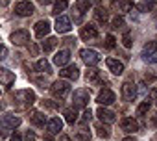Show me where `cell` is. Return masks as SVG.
<instances>
[{
	"mask_svg": "<svg viewBox=\"0 0 157 141\" xmlns=\"http://www.w3.org/2000/svg\"><path fill=\"white\" fill-rule=\"evenodd\" d=\"M13 99L19 104V108H28V106H32L35 102V93L30 91V89H22V91H17Z\"/></svg>",
	"mask_w": 157,
	"mask_h": 141,
	"instance_id": "6da1fadb",
	"label": "cell"
},
{
	"mask_svg": "<svg viewBox=\"0 0 157 141\" xmlns=\"http://www.w3.org/2000/svg\"><path fill=\"white\" fill-rule=\"evenodd\" d=\"M50 93H52L56 99H65V97L70 93V86H68L67 82H63V80H57V82H54V84L50 86Z\"/></svg>",
	"mask_w": 157,
	"mask_h": 141,
	"instance_id": "7a4b0ae2",
	"label": "cell"
},
{
	"mask_svg": "<svg viewBox=\"0 0 157 141\" xmlns=\"http://www.w3.org/2000/svg\"><path fill=\"white\" fill-rule=\"evenodd\" d=\"M142 59L148 63H155L157 61V41H150L144 45L142 48Z\"/></svg>",
	"mask_w": 157,
	"mask_h": 141,
	"instance_id": "3957f363",
	"label": "cell"
},
{
	"mask_svg": "<svg viewBox=\"0 0 157 141\" xmlns=\"http://www.w3.org/2000/svg\"><path fill=\"white\" fill-rule=\"evenodd\" d=\"M89 99H91L89 89H76V91H74V97H72L74 108H85V106L89 104Z\"/></svg>",
	"mask_w": 157,
	"mask_h": 141,
	"instance_id": "277c9868",
	"label": "cell"
},
{
	"mask_svg": "<svg viewBox=\"0 0 157 141\" xmlns=\"http://www.w3.org/2000/svg\"><path fill=\"white\" fill-rule=\"evenodd\" d=\"M19 124H21V117H17L13 113H4L0 117V126L2 128H15Z\"/></svg>",
	"mask_w": 157,
	"mask_h": 141,
	"instance_id": "5b68a950",
	"label": "cell"
},
{
	"mask_svg": "<svg viewBox=\"0 0 157 141\" xmlns=\"http://www.w3.org/2000/svg\"><path fill=\"white\" fill-rule=\"evenodd\" d=\"M80 56H82V59H83L87 65H96V63L100 61V56H98V52H96V50L83 48V50L80 52Z\"/></svg>",
	"mask_w": 157,
	"mask_h": 141,
	"instance_id": "8992f818",
	"label": "cell"
},
{
	"mask_svg": "<svg viewBox=\"0 0 157 141\" xmlns=\"http://www.w3.org/2000/svg\"><path fill=\"white\" fill-rule=\"evenodd\" d=\"M33 11H35V8H33L32 2H19V4H15V13L21 15V17H28Z\"/></svg>",
	"mask_w": 157,
	"mask_h": 141,
	"instance_id": "52a82bcc",
	"label": "cell"
},
{
	"mask_svg": "<svg viewBox=\"0 0 157 141\" xmlns=\"http://www.w3.org/2000/svg\"><path fill=\"white\" fill-rule=\"evenodd\" d=\"M28 41H30V34H28L26 30H17V32L11 34V43H13V45L22 46V45H26Z\"/></svg>",
	"mask_w": 157,
	"mask_h": 141,
	"instance_id": "ba28073f",
	"label": "cell"
},
{
	"mask_svg": "<svg viewBox=\"0 0 157 141\" xmlns=\"http://www.w3.org/2000/svg\"><path fill=\"white\" fill-rule=\"evenodd\" d=\"M117 100V97H115V93L111 91V89H102L100 93H98V102L102 104V106H109V104H113Z\"/></svg>",
	"mask_w": 157,
	"mask_h": 141,
	"instance_id": "9c48e42d",
	"label": "cell"
},
{
	"mask_svg": "<svg viewBox=\"0 0 157 141\" xmlns=\"http://www.w3.org/2000/svg\"><path fill=\"white\" fill-rule=\"evenodd\" d=\"M80 37H82L83 41L96 39V37H98V30H96V26H93V24L83 26V28H82V32H80Z\"/></svg>",
	"mask_w": 157,
	"mask_h": 141,
	"instance_id": "30bf717a",
	"label": "cell"
},
{
	"mask_svg": "<svg viewBox=\"0 0 157 141\" xmlns=\"http://www.w3.org/2000/svg\"><path fill=\"white\" fill-rule=\"evenodd\" d=\"M59 75L63 78H68V80H78V78H80V69H78L76 65H68L63 70H59Z\"/></svg>",
	"mask_w": 157,
	"mask_h": 141,
	"instance_id": "8fae6325",
	"label": "cell"
},
{
	"mask_svg": "<svg viewBox=\"0 0 157 141\" xmlns=\"http://www.w3.org/2000/svg\"><path fill=\"white\" fill-rule=\"evenodd\" d=\"M105 65H107V69L111 70L113 75H122V73H124V63H120L118 59L107 58V59H105Z\"/></svg>",
	"mask_w": 157,
	"mask_h": 141,
	"instance_id": "7c38bea8",
	"label": "cell"
},
{
	"mask_svg": "<svg viewBox=\"0 0 157 141\" xmlns=\"http://www.w3.org/2000/svg\"><path fill=\"white\" fill-rule=\"evenodd\" d=\"M70 28H72V26H70V19L59 15L57 21H56V30H57L59 34H67V32H70Z\"/></svg>",
	"mask_w": 157,
	"mask_h": 141,
	"instance_id": "4fadbf2b",
	"label": "cell"
},
{
	"mask_svg": "<svg viewBox=\"0 0 157 141\" xmlns=\"http://www.w3.org/2000/svg\"><path fill=\"white\" fill-rule=\"evenodd\" d=\"M33 30H35V35H37L39 39H43V37L48 35V32H50V22H48V21H39Z\"/></svg>",
	"mask_w": 157,
	"mask_h": 141,
	"instance_id": "5bb4252c",
	"label": "cell"
},
{
	"mask_svg": "<svg viewBox=\"0 0 157 141\" xmlns=\"http://www.w3.org/2000/svg\"><path fill=\"white\" fill-rule=\"evenodd\" d=\"M122 97H124L126 100H133V99L137 97V87H135L131 82H126V84L122 86Z\"/></svg>",
	"mask_w": 157,
	"mask_h": 141,
	"instance_id": "9a60e30c",
	"label": "cell"
},
{
	"mask_svg": "<svg viewBox=\"0 0 157 141\" xmlns=\"http://www.w3.org/2000/svg\"><path fill=\"white\" fill-rule=\"evenodd\" d=\"M15 82V75L11 73V70H8V69H0V84H4V86H11Z\"/></svg>",
	"mask_w": 157,
	"mask_h": 141,
	"instance_id": "2e32d148",
	"label": "cell"
},
{
	"mask_svg": "<svg viewBox=\"0 0 157 141\" xmlns=\"http://www.w3.org/2000/svg\"><path fill=\"white\" fill-rule=\"evenodd\" d=\"M120 126H122V130H124V132H137V130H139L137 121H133L131 117L122 119V121H120Z\"/></svg>",
	"mask_w": 157,
	"mask_h": 141,
	"instance_id": "e0dca14e",
	"label": "cell"
},
{
	"mask_svg": "<svg viewBox=\"0 0 157 141\" xmlns=\"http://www.w3.org/2000/svg\"><path fill=\"white\" fill-rule=\"evenodd\" d=\"M68 61H70V52H68V50H59V52L56 54V58H54V63H56V65H61V67L67 65Z\"/></svg>",
	"mask_w": 157,
	"mask_h": 141,
	"instance_id": "ac0fdd59",
	"label": "cell"
},
{
	"mask_svg": "<svg viewBox=\"0 0 157 141\" xmlns=\"http://www.w3.org/2000/svg\"><path fill=\"white\" fill-rule=\"evenodd\" d=\"M96 115H98L100 121H104V123H113V121H115V113H113L111 110H105V108H98Z\"/></svg>",
	"mask_w": 157,
	"mask_h": 141,
	"instance_id": "d6986e66",
	"label": "cell"
},
{
	"mask_svg": "<svg viewBox=\"0 0 157 141\" xmlns=\"http://www.w3.org/2000/svg\"><path fill=\"white\" fill-rule=\"evenodd\" d=\"M46 128H48V132H50V134H57V132L63 128V121H61L59 117H54V119H50V121H48Z\"/></svg>",
	"mask_w": 157,
	"mask_h": 141,
	"instance_id": "ffe728a7",
	"label": "cell"
},
{
	"mask_svg": "<svg viewBox=\"0 0 157 141\" xmlns=\"http://www.w3.org/2000/svg\"><path fill=\"white\" fill-rule=\"evenodd\" d=\"M30 123L33 126H43L44 124V115L41 111H30Z\"/></svg>",
	"mask_w": 157,
	"mask_h": 141,
	"instance_id": "44dd1931",
	"label": "cell"
},
{
	"mask_svg": "<svg viewBox=\"0 0 157 141\" xmlns=\"http://www.w3.org/2000/svg\"><path fill=\"white\" fill-rule=\"evenodd\" d=\"M87 80L93 82V84H100V82H102L100 70H98V69H89V70H87Z\"/></svg>",
	"mask_w": 157,
	"mask_h": 141,
	"instance_id": "7402d4cb",
	"label": "cell"
},
{
	"mask_svg": "<svg viewBox=\"0 0 157 141\" xmlns=\"http://www.w3.org/2000/svg\"><path fill=\"white\" fill-rule=\"evenodd\" d=\"M35 69L39 70V73H52V67H50V63L46 59H39L35 63Z\"/></svg>",
	"mask_w": 157,
	"mask_h": 141,
	"instance_id": "603a6c76",
	"label": "cell"
},
{
	"mask_svg": "<svg viewBox=\"0 0 157 141\" xmlns=\"http://www.w3.org/2000/svg\"><path fill=\"white\" fill-rule=\"evenodd\" d=\"M57 43H59V41H57L56 37H48L46 41H43V50H44V52H50V50H54V48L57 46Z\"/></svg>",
	"mask_w": 157,
	"mask_h": 141,
	"instance_id": "cb8c5ba5",
	"label": "cell"
},
{
	"mask_svg": "<svg viewBox=\"0 0 157 141\" xmlns=\"http://www.w3.org/2000/svg\"><path fill=\"white\" fill-rule=\"evenodd\" d=\"M91 0H78V4H76V11H80V13H85V11H89V8H91Z\"/></svg>",
	"mask_w": 157,
	"mask_h": 141,
	"instance_id": "d4e9b609",
	"label": "cell"
},
{
	"mask_svg": "<svg viewBox=\"0 0 157 141\" xmlns=\"http://www.w3.org/2000/svg\"><path fill=\"white\" fill-rule=\"evenodd\" d=\"M155 4H157V0H140V2H139V10L140 11H150Z\"/></svg>",
	"mask_w": 157,
	"mask_h": 141,
	"instance_id": "484cf974",
	"label": "cell"
},
{
	"mask_svg": "<svg viewBox=\"0 0 157 141\" xmlns=\"http://www.w3.org/2000/svg\"><path fill=\"white\" fill-rule=\"evenodd\" d=\"M67 6H68V0H56V6H54V11H52V13L59 15L61 11L67 10Z\"/></svg>",
	"mask_w": 157,
	"mask_h": 141,
	"instance_id": "4316f807",
	"label": "cell"
},
{
	"mask_svg": "<svg viewBox=\"0 0 157 141\" xmlns=\"http://www.w3.org/2000/svg\"><path fill=\"white\" fill-rule=\"evenodd\" d=\"M65 121H67L68 124H74V123L78 121V115H76V111H74L72 108H67V110H65Z\"/></svg>",
	"mask_w": 157,
	"mask_h": 141,
	"instance_id": "83f0119b",
	"label": "cell"
},
{
	"mask_svg": "<svg viewBox=\"0 0 157 141\" xmlns=\"http://www.w3.org/2000/svg\"><path fill=\"white\" fill-rule=\"evenodd\" d=\"M96 130H98V135L100 137H111V130H109V126H104V124H98L96 126Z\"/></svg>",
	"mask_w": 157,
	"mask_h": 141,
	"instance_id": "f1b7e54d",
	"label": "cell"
},
{
	"mask_svg": "<svg viewBox=\"0 0 157 141\" xmlns=\"http://www.w3.org/2000/svg\"><path fill=\"white\" fill-rule=\"evenodd\" d=\"M94 17H96L100 22H105V21H107V11H105L104 8H98V10L94 11Z\"/></svg>",
	"mask_w": 157,
	"mask_h": 141,
	"instance_id": "f546056e",
	"label": "cell"
},
{
	"mask_svg": "<svg viewBox=\"0 0 157 141\" xmlns=\"http://www.w3.org/2000/svg\"><path fill=\"white\" fill-rule=\"evenodd\" d=\"M117 6H118L122 11H129L133 4H131V0H118V2H117Z\"/></svg>",
	"mask_w": 157,
	"mask_h": 141,
	"instance_id": "4dcf8cb0",
	"label": "cell"
},
{
	"mask_svg": "<svg viewBox=\"0 0 157 141\" xmlns=\"http://www.w3.org/2000/svg\"><path fill=\"white\" fill-rule=\"evenodd\" d=\"M148 110H150V102H148V100H144V102H142V104L137 108V115H140V117H142V115H144Z\"/></svg>",
	"mask_w": 157,
	"mask_h": 141,
	"instance_id": "1f68e13d",
	"label": "cell"
},
{
	"mask_svg": "<svg viewBox=\"0 0 157 141\" xmlns=\"http://www.w3.org/2000/svg\"><path fill=\"white\" fill-rule=\"evenodd\" d=\"M78 139H80V141H89L91 139V132H87L85 128H82L80 132H78Z\"/></svg>",
	"mask_w": 157,
	"mask_h": 141,
	"instance_id": "d6a6232c",
	"label": "cell"
},
{
	"mask_svg": "<svg viewBox=\"0 0 157 141\" xmlns=\"http://www.w3.org/2000/svg\"><path fill=\"white\" fill-rule=\"evenodd\" d=\"M122 43H124V46H126V48H129V46H131V34H129V32H126V34L122 35Z\"/></svg>",
	"mask_w": 157,
	"mask_h": 141,
	"instance_id": "836d02e7",
	"label": "cell"
},
{
	"mask_svg": "<svg viewBox=\"0 0 157 141\" xmlns=\"http://www.w3.org/2000/svg\"><path fill=\"white\" fill-rule=\"evenodd\" d=\"M104 45H105V48H107V50L115 48V37H113V35H107V37H105V43H104Z\"/></svg>",
	"mask_w": 157,
	"mask_h": 141,
	"instance_id": "e575fe53",
	"label": "cell"
},
{
	"mask_svg": "<svg viewBox=\"0 0 157 141\" xmlns=\"http://www.w3.org/2000/svg\"><path fill=\"white\" fill-rule=\"evenodd\" d=\"M120 26H124V19L122 17H115L113 19V28H120Z\"/></svg>",
	"mask_w": 157,
	"mask_h": 141,
	"instance_id": "d590c367",
	"label": "cell"
},
{
	"mask_svg": "<svg viewBox=\"0 0 157 141\" xmlns=\"http://www.w3.org/2000/svg\"><path fill=\"white\" fill-rule=\"evenodd\" d=\"M43 106L48 108V110H56L57 108V102H52V100H43Z\"/></svg>",
	"mask_w": 157,
	"mask_h": 141,
	"instance_id": "8d00e7d4",
	"label": "cell"
},
{
	"mask_svg": "<svg viewBox=\"0 0 157 141\" xmlns=\"http://www.w3.org/2000/svg\"><path fill=\"white\" fill-rule=\"evenodd\" d=\"M6 56H8V48H6L4 45H0V61L6 59Z\"/></svg>",
	"mask_w": 157,
	"mask_h": 141,
	"instance_id": "74e56055",
	"label": "cell"
},
{
	"mask_svg": "<svg viewBox=\"0 0 157 141\" xmlns=\"http://www.w3.org/2000/svg\"><path fill=\"white\" fill-rule=\"evenodd\" d=\"M91 115H93V113H91V110H85V111H83V117H82V121H83V123L91 121Z\"/></svg>",
	"mask_w": 157,
	"mask_h": 141,
	"instance_id": "f35d334b",
	"label": "cell"
},
{
	"mask_svg": "<svg viewBox=\"0 0 157 141\" xmlns=\"http://www.w3.org/2000/svg\"><path fill=\"white\" fill-rule=\"evenodd\" d=\"M26 139H28V141H35V134H33V132H28V134H26Z\"/></svg>",
	"mask_w": 157,
	"mask_h": 141,
	"instance_id": "ab89813d",
	"label": "cell"
},
{
	"mask_svg": "<svg viewBox=\"0 0 157 141\" xmlns=\"http://www.w3.org/2000/svg\"><path fill=\"white\" fill-rule=\"evenodd\" d=\"M11 141H22V139H21V134H13V135H11Z\"/></svg>",
	"mask_w": 157,
	"mask_h": 141,
	"instance_id": "60d3db41",
	"label": "cell"
},
{
	"mask_svg": "<svg viewBox=\"0 0 157 141\" xmlns=\"http://www.w3.org/2000/svg\"><path fill=\"white\" fill-rule=\"evenodd\" d=\"M59 141H70V137H68V135H61Z\"/></svg>",
	"mask_w": 157,
	"mask_h": 141,
	"instance_id": "b9f144b4",
	"label": "cell"
},
{
	"mask_svg": "<svg viewBox=\"0 0 157 141\" xmlns=\"http://www.w3.org/2000/svg\"><path fill=\"white\" fill-rule=\"evenodd\" d=\"M0 4H2V6H8V4H10V0H0Z\"/></svg>",
	"mask_w": 157,
	"mask_h": 141,
	"instance_id": "7bdbcfd3",
	"label": "cell"
},
{
	"mask_svg": "<svg viewBox=\"0 0 157 141\" xmlns=\"http://www.w3.org/2000/svg\"><path fill=\"white\" fill-rule=\"evenodd\" d=\"M52 0H39V4H50Z\"/></svg>",
	"mask_w": 157,
	"mask_h": 141,
	"instance_id": "ee69618b",
	"label": "cell"
},
{
	"mask_svg": "<svg viewBox=\"0 0 157 141\" xmlns=\"http://www.w3.org/2000/svg\"><path fill=\"white\" fill-rule=\"evenodd\" d=\"M151 123H153V124H155V126H157V113H155V115H153V119H151Z\"/></svg>",
	"mask_w": 157,
	"mask_h": 141,
	"instance_id": "f6af8a7d",
	"label": "cell"
},
{
	"mask_svg": "<svg viewBox=\"0 0 157 141\" xmlns=\"http://www.w3.org/2000/svg\"><path fill=\"white\" fill-rule=\"evenodd\" d=\"M122 141H137L135 137H126V139H122Z\"/></svg>",
	"mask_w": 157,
	"mask_h": 141,
	"instance_id": "bcb514c9",
	"label": "cell"
},
{
	"mask_svg": "<svg viewBox=\"0 0 157 141\" xmlns=\"http://www.w3.org/2000/svg\"><path fill=\"white\" fill-rule=\"evenodd\" d=\"M46 141H50V139H46Z\"/></svg>",
	"mask_w": 157,
	"mask_h": 141,
	"instance_id": "7dc6e473",
	"label": "cell"
}]
</instances>
